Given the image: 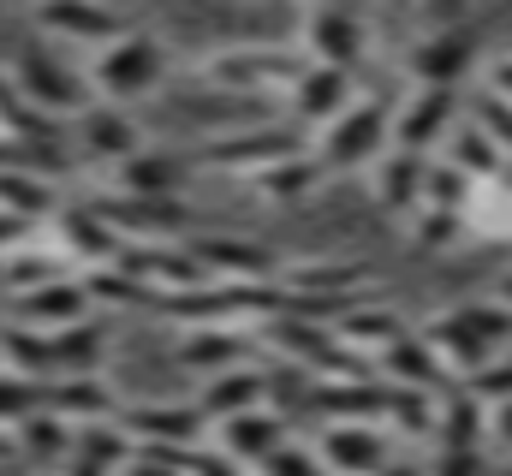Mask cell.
I'll return each instance as SVG.
<instances>
[{
  "label": "cell",
  "mask_w": 512,
  "mask_h": 476,
  "mask_svg": "<svg viewBox=\"0 0 512 476\" xmlns=\"http://www.w3.org/2000/svg\"><path fill=\"white\" fill-rule=\"evenodd\" d=\"M48 405V387L42 381H30V375H18V369H0V429H18L30 411H42Z\"/></svg>",
  "instance_id": "ab89813d"
},
{
  "label": "cell",
  "mask_w": 512,
  "mask_h": 476,
  "mask_svg": "<svg viewBox=\"0 0 512 476\" xmlns=\"http://www.w3.org/2000/svg\"><path fill=\"white\" fill-rule=\"evenodd\" d=\"M191 250H197V262L209 268V280H280V256L274 250H262L251 238H185Z\"/></svg>",
  "instance_id": "ffe728a7"
},
{
  "label": "cell",
  "mask_w": 512,
  "mask_h": 476,
  "mask_svg": "<svg viewBox=\"0 0 512 476\" xmlns=\"http://www.w3.org/2000/svg\"><path fill=\"white\" fill-rule=\"evenodd\" d=\"M459 84H417L399 108H393V143L399 149H417V155H435L447 143V131L459 125Z\"/></svg>",
  "instance_id": "8992f818"
},
{
  "label": "cell",
  "mask_w": 512,
  "mask_h": 476,
  "mask_svg": "<svg viewBox=\"0 0 512 476\" xmlns=\"http://www.w3.org/2000/svg\"><path fill=\"white\" fill-rule=\"evenodd\" d=\"M471 0H429V24H465Z\"/></svg>",
  "instance_id": "7dc6e473"
},
{
  "label": "cell",
  "mask_w": 512,
  "mask_h": 476,
  "mask_svg": "<svg viewBox=\"0 0 512 476\" xmlns=\"http://www.w3.org/2000/svg\"><path fill=\"white\" fill-rule=\"evenodd\" d=\"M114 179H120L126 197H179L185 161H179V155H161V149H137L131 161L114 167Z\"/></svg>",
  "instance_id": "f546056e"
},
{
  "label": "cell",
  "mask_w": 512,
  "mask_h": 476,
  "mask_svg": "<svg viewBox=\"0 0 512 476\" xmlns=\"http://www.w3.org/2000/svg\"><path fill=\"white\" fill-rule=\"evenodd\" d=\"M489 84H495L501 96H512V54H501V60L489 66Z\"/></svg>",
  "instance_id": "c3c4849f"
},
{
  "label": "cell",
  "mask_w": 512,
  "mask_h": 476,
  "mask_svg": "<svg viewBox=\"0 0 512 476\" xmlns=\"http://www.w3.org/2000/svg\"><path fill=\"white\" fill-rule=\"evenodd\" d=\"M72 125H78V149L90 161H102V167H120V161H131L143 149V131H137V119L120 102H90Z\"/></svg>",
  "instance_id": "2e32d148"
},
{
  "label": "cell",
  "mask_w": 512,
  "mask_h": 476,
  "mask_svg": "<svg viewBox=\"0 0 512 476\" xmlns=\"http://www.w3.org/2000/svg\"><path fill=\"white\" fill-rule=\"evenodd\" d=\"M471 119H477V125H483V131L512 155V96H501V90L489 84L483 96H471Z\"/></svg>",
  "instance_id": "b9f144b4"
},
{
  "label": "cell",
  "mask_w": 512,
  "mask_h": 476,
  "mask_svg": "<svg viewBox=\"0 0 512 476\" xmlns=\"http://www.w3.org/2000/svg\"><path fill=\"white\" fill-rule=\"evenodd\" d=\"M60 274H66V256H60L54 244H24V238H18V250H6V286H12V292L48 286V280H60Z\"/></svg>",
  "instance_id": "8d00e7d4"
},
{
  "label": "cell",
  "mask_w": 512,
  "mask_h": 476,
  "mask_svg": "<svg viewBox=\"0 0 512 476\" xmlns=\"http://www.w3.org/2000/svg\"><path fill=\"white\" fill-rule=\"evenodd\" d=\"M501 298H507V304H512V268H507V280H501Z\"/></svg>",
  "instance_id": "f907efd6"
},
{
  "label": "cell",
  "mask_w": 512,
  "mask_h": 476,
  "mask_svg": "<svg viewBox=\"0 0 512 476\" xmlns=\"http://www.w3.org/2000/svg\"><path fill=\"white\" fill-rule=\"evenodd\" d=\"M256 476H334V471H328V459H322L316 447H292V441H286L274 459L256 465Z\"/></svg>",
  "instance_id": "7bdbcfd3"
},
{
  "label": "cell",
  "mask_w": 512,
  "mask_h": 476,
  "mask_svg": "<svg viewBox=\"0 0 512 476\" xmlns=\"http://www.w3.org/2000/svg\"><path fill=\"white\" fill-rule=\"evenodd\" d=\"M459 310H465V322L495 346V357L512 346V304L507 298H501V304H495V298H471V304H459Z\"/></svg>",
  "instance_id": "60d3db41"
},
{
  "label": "cell",
  "mask_w": 512,
  "mask_h": 476,
  "mask_svg": "<svg viewBox=\"0 0 512 476\" xmlns=\"http://www.w3.org/2000/svg\"><path fill=\"white\" fill-rule=\"evenodd\" d=\"M471 387H477V393H483L489 405H501V399H512V346H507L501 357H489V363H483V369L471 375Z\"/></svg>",
  "instance_id": "f6af8a7d"
},
{
  "label": "cell",
  "mask_w": 512,
  "mask_h": 476,
  "mask_svg": "<svg viewBox=\"0 0 512 476\" xmlns=\"http://www.w3.org/2000/svg\"><path fill=\"white\" fill-rule=\"evenodd\" d=\"M0 369H18L30 381H54V334L30 328V322L0 328Z\"/></svg>",
  "instance_id": "836d02e7"
},
{
  "label": "cell",
  "mask_w": 512,
  "mask_h": 476,
  "mask_svg": "<svg viewBox=\"0 0 512 476\" xmlns=\"http://www.w3.org/2000/svg\"><path fill=\"white\" fill-rule=\"evenodd\" d=\"M12 435H18V453H24V459H36V465H66V459H72V447H78V423H72V417H60L54 405L30 411Z\"/></svg>",
  "instance_id": "83f0119b"
},
{
  "label": "cell",
  "mask_w": 512,
  "mask_h": 476,
  "mask_svg": "<svg viewBox=\"0 0 512 476\" xmlns=\"http://www.w3.org/2000/svg\"><path fill=\"white\" fill-rule=\"evenodd\" d=\"M429 161L435 155H417V149H387L382 161L370 167V191L387 215H417L423 209V185H429Z\"/></svg>",
  "instance_id": "e0dca14e"
},
{
  "label": "cell",
  "mask_w": 512,
  "mask_h": 476,
  "mask_svg": "<svg viewBox=\"0 0 512 476\" xmlns=\"http://www.w3.org/2000/svg\"><path fill=\"white\" fill-rule=\"evenodd\" d=\"M364 48H370V30H364V18L352 6H340V0H316L310 6V18H304V54L310 60L352 72L364 60Z\"/></svg>",
  "instance_id": "9c48e42d"
},
{
  "label": "cell",
  "mask_w": 512,
  "mask_h": 476,
  "mask_svg": "<svg viewBox=\"0 0 512 476\" xmlns=\"http://www.w3.org/2000/svg\"><path fill=\"white\" fill-rule=\"evenodd\" d=\"M352 96H358V90H352V72L310 60V66L298 72V84L286 90V119H292V125H328L340 108H352Z\"/></svg>",
  "instance_id": "9a60e30c"
},
{
  "label": "cell",
  "mask_w": 512,
  "mask_h": 476,
  "mask_svg": "<svg viewBox=\"0 0 512 476\" xmlns=\"http://www.w3.org/2000/svg\"><path fill=\"white\" fill-rule=\"evenodd\" d=\"M489 447L512 453V399H501V405H495V417H489Z\"/></svg>",
  "instance_id": "bcb514c9"
},
{
  "label": "cell",
  "mask_w": 512,
  "mask_h": 476,
  "mask_svg": "<svg viewBox=\"0 0 512 476\" xmlns=\"http://www.w3.org/2000/svg\"><path fill=\"white\" fill-rule=\"evenodd\" d=\"M0 286H6V250H0Z\"/></svg>",
  "instance_id": "816d5d0a"
},
{
  "label": "cell",
  "mask_w": 512,
  "mask_h": 476,
  "mask_svg": "<svg viewBox=\"0 0 512 476\" xmlns=\"http://www.w3.org/2000/svg\"><path fill=\"white\" fill-rule=\"evenodd\" d=\"M393 435H411V441H423V435H435L441 429V393H429V387H405V381H387V417H382Z\"/></svg>",
  "instance_id": "1f68e13d"
},
{
  "label": "cell",
  "mask_w": 512,
  "mask_h": 476,
  "mask_svg": "<svg viewBox=\"0 0 512 476\" xmlns=\"http://www.w3.org/2000/svg\"><path fill=\"white\" fill-rule=\"evenodd\" d=\"M6 78L18 84V96L30 102V108H42L48 119H78L90 102H102V96H90L96 84L90 78H78V72H66V60H54L48 48H24L12 66H6Z\"/></svg>",
  "instance_id": "277c9868"
},
{
  "label": "cell",
  "mask_w": 512,
  "mask_h": 476,
  "mask_svg": "<svg viewBox=\"0 0 512 476\" xmlns=\"http://www.w3.org/2000/svg\"><path fill=\"white\" fill-rule=\"evenodd\" d=\"M316 453L334 476H370L393 459V429L387 423H322Z\"/></svg>",
  "instance_id": "8fae6325"
},
{
  "label": "cell",
  "mask_w": 512,
  "mask_h": 476,
  "mask_svg": "<svg viewBox=\"0 0 512 476\" xmlns=\"http://www.w3.org/2000/svg\"><path fill=\"white\" fill-rule=\"evenodd\" d=\"M96 209L120 227L126 244H143V238H179L191 233V209L179 197H96Z\"/></svg>",
  "instance_id": "7c38bea8"
},
{
  "label": "cell",
  "mask_w": 512,
  "mask_h": 476,
  "mask_svg": "<svg viewBox=\"0 0 512 476\" xmlns=\"http://www.w3.org/2000/svg\"><path fill=\"white\" fill-rule=\"evenodd\" d=\"M48 387V405L60 411V417H72V423H102V417H114V393L96 381V375H54V381H42Z\"/></svg>",
  "instance_id": "e575fe53"
},
{
  "label": "cell",
  "mask_w": 512,
  "mask_h": 476,
  "mask_svg": "<svg viewBox=\"0 0 512 476\" xmlns=\"http://www.w3.org/2000/svg\"><path fill=\"white\" fill-rule=\"evenodd\" d=\"M328 179V167L316 161V149H298V155H286V161H274V167H262L251 185L268 197V203H280V209H292V203H304L316 185Z\"/></svg>",
  "instance_id": "f1b7e54d"
},
{
  "label": "cell",
  "mask_w": 512,
  "mask_h": 476,
  "mask_svg": "<svg viewBox=\"0 0 512 476\" xmlns=\"http://www.w3.org/2000/svg\"><path fill=\"white\" fill-rule=\"evenodd\" d=\"M429 476H489V447H435Z\"/></svg>",
  "instance_id": "ee69618b"
},
{
  "label": "cell",
  "mask_w": 512,
  "mask_h": 476,
  "mask_svg": "<svg viewBox=\"0 0 512 476\" xmlns=\"http://www.w3.org/2000/svg\"><path fill=\"white\" fill-rule=\"evenodd\" d=\"M310 411L322 423H382L387 417V381H370V375H316Z\"/></svg>",
  "instance_id": "4fadbf2b"
},
{
  "label": "cell",
  "mask_w": 512,
  "mask_h": 476,
  "mask_svg": "<svg viewBox=\"0 0 512 476\" xmlns=\"http://www.w3.org/2000/svg\"><path fill=\"white\" fill-rule=\"evenodd\" d=\"M465 233H471V221H465L459 209H429V203H423V209L411 215V244H417L423 256H435V250H453Z\"/></svg>",
  "instance_id": "f35d334b"
},
{
  "label": "cell",
  "mask_w": 512,
  "mask_h": 476,
  "mask_svg": "<svg viewBox=\"0 0 512 476\" xmlns=\"http://www.w3.org/2000/svg\"><path fill=\"white\" fill-rule=\"evenodd\" d=\"M441 161H453L459 173H471L477 185H489V179H501V167H507L512 155L477 125V119L465 114L453 131H447V143H441Z\"/></svg>",
  "instance_id": "4316f807"
},
{
  "label": "cell",
  "mask_w": 512,
  "mask_h": 476,
  "mask_svg": "<svg viewBox=\"0 0 512 476\" xmlns=\"http://www.w3.org/2000/svg\"><path fill=\"white\" fill-rule=\"evenodd\" d=\"M36 30L72 48H108L114 36H126V12L102 6V0H36Z\"/></svg>",
  "instance_id": "ba28073f"
},
{
  "label": "cell",
  "mask_w": 512,
  "mask_h": 476,
  "mask_svg": "<svg viewBox=\"0 0 512 476\" xmlns=\"http://www.w3.org/2000/svg\"><path fill=\"white\" fill-rule=\"evenodd\" d=\"M304 66H310V54H292V48H221L197 72L233 96H286Z\"/></svg>",
  "instance_id": "3957f363"
},
{
  "label": "cell",
  "mask_w": 512,
  "mask_h": 476,
  "mask_svg": "<svg viewBox=\"0 0 512 476\" xmlns=\"http://www.w3.org/2000/svg\"><path fill=\"white\" fill-rule=\"evenodd\" d=\"M0 131H6V137H30V143H54V137H60V119H48L42 108H30V102L18 96V84L0 72Z\"/></svg>",
  "instance_id": "74e56055"
},
{
  "label": "cell",
  "mask_w": 512,
  "mask_h": 476,
  "mask_svg": "<svg viewBox=\"0 0 512 476\" xmlns=\"http://www.w3.org/2000/svg\"><path fill=\"white\" fill-rule=\"evenodd\" d=\"M417 334L435 346V357H441L459 381H471V375L495 357V346L465 322V310H459V304H453V310H441V316H429V322H417Z\"/></svg>",
  "instance_id": "d6986e66"
},
{
  "label": "cell",
  "mask_w": 512,
  "mask_h": 476,
  "mask_svg": "<svg viewBox=\"0 0 512 476\" xmlns=\"http://www.w3.org/2000/svg\"><path fill=\"white\" fill-rule=\"evenodd\" d=\"M137 447H167V453H197V441L209 435V417L203 405H131L120 411Z\"/></svg>",
  "instance_id": "5bb4252c"
},
{
  "label": "cell",
  "mask_w": 512,
  "mask_h": 476,
  "mask_svg": "<svg viewBox=\"0 0 512 476\" xmlns=\"http://www.w3.org/2000/svg\"><path fill=\"white\" fill-rule=\"evenodd\" d=\"M370 476H429V465H411V459H387L382 471H370Z\"/></svg>",
  "instance_id": "681fc988"
},
{
  "label": "cell",
  "mask_w": 512,
  "mask_h": 476,
  "mask_svg": "<svg viewBox=\"0 0 512 476\" xmlns=\"http://www.w3.org/2000/svg\"><path fill=\"white\" fill-rule=\"evenodd\" d=\"M215 441H221V453H233L239 465H262V459H274L286 441H292V423L280 417V411H268V405H256V411H239V417H227V423H215Z\"/></svg>",
  "instance_id": "ac0fdd59"
},
{
  "label": "cell",
  "mask_w": 512,
  "mask_h": 476,
  "mask_svg": "<svg viewBox=\"0 0 512 476\" xmlns=\"http://www.w3.org/2000/svg\"><path fill=\"white\" fill-rule=\"evenodd\" d=\"M48 227H54V250H60L66 262H78V268H102V262H120V256H126L120 227H114L96 203H66V209L48 215Z\"/></svg>",
  "instance_id": "52a82bcc"
},
{
  "label": "cell",
  "mask_w": 512,
  "mask_h": 476,
  "mask_svg": "<svg viewBox=\"0 0 512 476\" xmlns=\"http://www.w3.org/2000/svg\"><path fill=\"white\" fill-rule=\"evenodd\" d=\"M304 149V125H262V131H233V137H215V143H203L197 149V167H209V173H233V179H256L262 167H274V161H286V155H298Z\"/></svg>",
  "instance_id": "5b68a950"
},
{
  "label": "cell",
  "mask_w": 512,
  "mask_h": 476,
  "mask_svg": "<svg viewBox=\"0 0 512 476\" xmlns=\"http://www.w3.org/2000/svg\"><path fill=\"white\" fill-rule=\"evenodd\" d=\"M161 78H167V42L155 30H137V24H131L126 36H114L108 48H96V60H90L96 96L120 102V108L137 102V96H149Z\"/></svg>",
  "instance_id": "7a4b0ae2"
},
{
  "label": "cell",
  "mask_w": 512,
  "mask_h": 476,
  "mask_svg": "<svg viewBox=\"0 0 512 476\" xmlns=\"http://www.w3.org/2000/svg\"><path fill=\"white\" fill-rule=\"evenodd\" d=\"M387 149H393V102L387 96H352V108H340L316 137V161L328 173H364Z\"/></svg>",
  "instance_id": "6da1fadb"
},
{
  "label": "cell",
  "mask_w": 512,
  "mask_h": 476,
  "mask_svg": "<svg viewBox=\"0 0 512 476\" xmlns=\"http://www.w3.org/2000/svg\"><path fill=\"white\" fill-rule=\"evenodd\" d=\"M102 357H108V322L102 316L54 328V375H96Z\"/></svg>",
  "instance_id": "4dcf8cb0"
},
{
  "label": "cell",
  "mask_w": 512,
  "mask_h": 476,
  "mask_svg": "<svg viewBox=\"0 0 512 476\" xmlns=\"http://www.w3.org/2000/svg\"><path fill=\"white\" fill-rule=\"evenodd\" d=\"M334 328H340V340H346L352 352H387V346L405 334V322H399L387 304H370V298H352Z\"/></svg>",
  "instance_id": "d6a6232c"
},
{
  "label": "cell",
  "mask_w": 512,
  "mask_h": 476,
  "mask_svg": "<svg viewBox=\"0 0 512 476\" xmlns=\"http://www.w3.org/2000/svg\"><path fill=\"white\" fill-rule=\"evenodd\" d=\"M84 316H96V304H90V292H84V280L78 274H60V280H48V286H30V292H18V322H30V328H66V322H84Z\"/></svg>",
  "instance_id": "44dd1931"
},
{
  "label": "cell",
  "mask_w": 512,
  "mask_h": 476,
  "mask_svg": "<svg viewBox=\"0 0 512 476\" xmlns=\"http://www.w3.org/2000/svg\"><path fill=\"white\" fill-rule=\"evenodd\" d=\"M60 209L48 173H24V167H0V215H18V221H48Z\"/></svg>",
  "instance_id": "d590c367"
},
{
  "label": "cell",
  "mask_w": 512,
  "mask_h": 476,
  "mask_svg": "<svg viewBox=\"0 0 512 476\" xmlns=\"http://www.w3.org/2000/svg\"><path fill=\"white\" fill-rule=\"evenodd\" d=\"M364 280H370V262H346V256H334V262L310 256V262H286L280 268V286L292 298H358Z\"/></svg>",
  "instance_id": "7402d4cb"
},
{
  "label": "cell",
  "mask_w": 512,
  "mask_h": 476,
  "mask_svg": "<svg viewBox=\"0 0 512 476\" xmlns=\"http://www.w3.org/2000/svg\"><path fill=\"white\" fill-rule=\"evenodd\" d=\"M382 381H405V387H429V393H447L459 375L435 357V346L417 334V328H405L393 346L382 352Z\"/></svg>",
  "instance_id": "cb8c5ba5"
},
{
  "label": "cell",
  "mask_w": 512,
  "mask_h": 476,
  "mask_svg": "<svg viewBox=\"0 0 512 476\" xmlns=\"http://www.w3.org/2000/svg\"><path fill=\"white\" fill-rule=\"evenodd\" d=\"M489 417H495V405L471 381H453L441 393V429H435V441L441 447H489Z\"/></svg>",
  "instance_id": "d4e9b609"
},
{
  "label": "cell",
  "mask_w": 512,
  "mask_h": 476,
  "mask_svg": "<svg viewBox=\"0 0 512 476\" xmlns=\"http://www.w3.org/2000/svg\"><path fill=\"white\" fill-rule=\"evenodd\" d=\"M268 393H274V381H268L256 363H239V369L209 375V381H203V393H197V405H203V417H209V423H227V417H239V411L268 405Z\"/></svg>",
  "instance_id": "603a6c76"
},
{
  "label": "cell",
  "mask_w": 512,
  "mask_h": 476,
  "mask_svg": "<svg viewBox=\"0 0 512 476\" xmlns=\"http://www.w3.org/2000/svg\"><path fill=\"white\" fill-rule=\"evenodd\" d=\"M179 363L191 369V375H221V369H239V363H251V340L239 334V328H221V322H209V328H185L179 334Z\"/></svg>",
  "instance_id": "484cf974"
},
{
  "label": "cell",
  "mask_w": 512,
  "mask_h": 476,
  "mask_svg": "<svg viewBox=\"0 0 512 476\" xmlns=\"http://www.w3.org/2000/svg\"><path fill=\"white\" fill-rule=\"evenodd\" d=\"M471 66H477V30L471 24H429L411 48L417 84H465Z\"/></svg>",
  "instance_id": "30bf717a"
}]
</instances>
